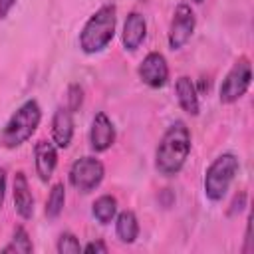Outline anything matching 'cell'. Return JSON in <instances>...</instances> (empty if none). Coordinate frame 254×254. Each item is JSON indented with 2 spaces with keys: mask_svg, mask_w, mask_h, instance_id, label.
Here are the masks:
<instances>
[{
  "mask_svg": "<svg viewBox=\"0 0 254 254\" xmlns=\"http://www.w3.org/2000/svg\"><path fill=\"white\" fill-rule=\"evenodd\" d=\"M107 244L103 240H91L87 242L85 246H81V252H87V254H93V252H99V254H107Z\"/></svg>",
  "mask_w": 254,
  "mask_h": 254,
  "instance_id": "44dd1931",
  "label": "cell"
},
{
  "mask_svg": "<svg viewBox=\"0 0 254 254\" xmlns=\"http://www.w3.org/2000/svg\"><path fill=\"white\" fill-rule=\"evenodd\" d=\"M14 4H16V0H0V18L8 16V12L12 10Z\"/></svg>",
  "mask_w": 254,
  "mask_h": 254,
  "instance_id": "cb8c5ba5",
  "label": "cell"
},
{
  "mask_svg": "<svg viewBox=\"0 0 254 254\" xmlns=\"http://www.w3.org/2000/svg\"><path fill=\"white\" fill-rule=\"evenodd\" d=\"M4 194H6V169L0 167V208L4 204Z\"/></svg>",
  "mask_w": 254,
  "mask_h": 254,
  "instance_id": "603a6c76",
  "label": "cell"
},
{
  "mask_svg": "<svg viewBox=\"0 0 254 254\" xmlns=\"http://www.w3.org/2000/svg\"><path fill=\"white\" fill-rule=\"evenodd\" d=\"M91 214L99 224H109L117 216V198L111 194H101L91 204Z\"/></svg>",
  "mask_w": 254,
  "mask_h": 254,
  "instance_id": "2e32d148",
  "label": "cell"
},
{
  "mask_svg": "<svg viewBox=\"0 0 254 254\" xmlns=\"http://www.w3.org/2000/svg\"><path fill=\"white\" fill-rule=\"evenodd\" d=\"M139 77L149 87H163L169 81V65L163 54L151 52L139 64Z\"/></svg>",
  "mask_w": 254,
  "mask_h": 254,
  "instance_id": "ba28073f",
  "label": "cell"
},
{
  "mask_svg": "<svg viewBox=\"0 0 254 254\" xmlns=\"http://www.w3.org/2000/svg\"><path fill=\"white\" fill-rule=\"evenodd\" d=\"M240 171V163H238V157L232 155V153H222L218 155L206 169L204 173V181H202V187H204V194L206 198H210L212 202H218L224 198V194L228 192L232 181L236 179Z\"/></svg>",
  "mask_w": 254,
  "mask_h": 254,
  "instance_id": "277c9868",
  "label": "cell"
},
{
  "mask_svg": "<svg viewBox=\"0 0 254 254\" xmlns=\"http://www.w3.org/2000/svg\"><path fill=\"white\" fill-rule=\"evenodd\" d=\"M56 250L60 254H77L81 252V244H79V238L71 232H62L60 238H58V244H56Z\"/></svg>",
  "mask_w": 254,
  "mask_h": 254,
  "instance_id": "d6986e66",
  "label": "cell"
},
{
  "mask_svg": "<svg viewBox=\"0 0 254 254\" xmlns=\"http://www.w3.org/2000/svg\"><path fill=\"white\" fill-rule=\"evenodd\" d=\"M250 230H252V220L248 218V224H246V246H244V252H250V242H252V238H250Z\"/></svg>",
  "mask_w": 254,
  "mask_h": 254,
  "instance_id": "d4e9b609",
  "label": "cell"
},
{
  "mask_svg": "<svg viewBox=\"0 0 254 254\" xmlns=\"http://www.w3.org/2000/svg\"><path fill=\"white\" fill-rule=\"evenodd\" d=\"M194 2H202V0H194Z\"/></svg>",
  "mask_w": 254,
  "mask_h": 254,
  "instance_id": "484cf974",
  "label": "cell"
},
{
  "mask_svg": "<svg viewBox=\"0 0 254 254\" xmlns=\"http://www.w3.org/2000/svg\"><path fill=\"white\" fill-rule=\"evenodd\" d=\"M2 252H18V254H32V252H34L32 238H30V234L26 232L24 226H16V228H14L12 240H10V244H6V246L2 248Z\"/></svg>",
  "mask_w": 254,
  "mask_h": 254,
  "instance_id": "ac0fdd59",
  "label": "cell"
},
{
  "mask_svg": "<svg viewBox=\"0 0 254 254\" xmlns=\"http://www.w3.org/2000/svg\"><path fill=\"white\" fill-rule=\"evenodd\" d=\"M64 206H65V187L62 183H56L48 194V200H46V216L58 218L62 214Z\"/></svg>",
  "mask_w": 254,
  "mask_h": 254,
  "instance_id": "e0dca14e",
  "label": "cell"
},
{
  "mask_svg": "<svg viewBox=\"0 0 254 254\" xmlns=\"http://www.w3.org/2000/svg\"><path fill=\"white\" fill-rule=\"evenodd\" d=\"M113 143H115V125H113V121L103 111L95 113V117L91 121V129H89V145H91V149L95 153H103Z\"/></svg>",
  "mask_w": 254,
  "mask_h": 254,
  "instance_id": "9c48e42d",
  "label": "cell"
},
{
  "mask_svg": "<svg viewBox=\"0 0 254 254\" xmlns=\"http://www.w3.org/2000/svg\"><path fill=\"white\" fill-rule=\"evenodd\" d=\"M244 204H246V192H240V194L234 196V200H232L228 212H230V214H236V212H240V210L244 208Z\"/></svg>",
  "mask_w": 254,
  "mask_h": 254,
  "instance_id": "7402d4cb",
  "label": "cell"
},
{
  "mask_svg": "<svg viewBox=\"0 0 254 254\" xmlns=\"http://www.w3.org/2000/svg\"><path fill=\"white\" fill-rule=\"evenodd\" d=\"M196 26L194 20V12L190 10L189 4H179L175 8L173 20H171V28H169V46L173 50H181L192 36Z\"/></svg>",
  "mask_w": 254,
  "mask_h": 254,
  "instance_id": "52a82bcc",
  "label": "cell"
},
{
  "mask_svg": "<svg viewBox=\"0 0 254 254\" xmlns=\"http://www.w3.org/2000/svg\"><path fill=\"white\" fill-rule=\"evenodd\" d=\"M117 10L113 4H103L91 18L85 22V26L79 32V48L85 54H97L115 36V24H117Z\"/></svg>",
  "mask_w": 254,
  "mask_h": 254,
  "instance_id": "7a4b0ae2",
  "label": "cell"
},
{
  "mask_svg": "<svg viewBox=\"0 0 254 254\" xmlns=\"http://www.w3.org/2000/svg\"><path fill=\"white\" fill-rule=\"evenodd\" d=\"M105 177V167L95 157H79L69 167V183L79 192L95 190Z\"/></svg>",
  "mask_w": 254,
  "mask_h": 254,
  "instance_id": "8992f818",
  "label": "cell"
},
{
  "mask_svg": "<svg viewBox=\"0 0 254 254\" xmlns=\"http://www.w3.org/2000/svg\"><path fill=\"white\" fill-rule=\"evenodd\" d=\"M190 153V131L185 121H175L155 149V169L163 177H175L185 167Z\"/></svg>",
  "mask_w": 254,
  "mask_h": 254,
  "instance_id": "6da1fadb",
  "label": "cell"
},
{
  "mask_svg": "<svg viewBox=\"0 0 254 254\" xmlns=\"http://www.w3.org/2000/svg\"><path fill=\"white\" fill-rule=\"evenodd\" d=\"M147 38V22L143 18V14L139 12H129L123 24V48L129 52H135Z\"/></svg>",
  "mask_w": 254,
  "mask_h": 254,
  "instance_id": "4fadbf2b",
  "label": "cell"
},
{
  "mask_svg": "<svg viewBox=\"0 0 254 254\" xmlns=\"http://www.w3.org/2000/svg\"><path fill=\"white\" fill-rule=\"evenodd\" d=\"M175 93H177V99H179V105L183 111H187L189 115H198V111H200L198 89L190 77L181 75L175 83Z\"/></svg>",
  "mask_w": 254,
  "mask_h": 254,
  "instance_id": "5bb4252c",
  "label": "cell"
},
{
  "mask_svg": "<svg viewBox=\"0 0 254 254\" xmlns=\"http://www.w3.org/2000/svg\"><path fill=\"white\" fill-rule=\"evenodd\" d=\"M81 101H83V89H81V85L71 83V85L67 87V109H69L71 113L77 111L79 105H81Z\"/></svg>",
  "mask_w": 254,
  "mask_h": 254,
  "instance_id": "ffe728a7",
  "label": "cell"
},
{
  "mask_svg": "<svg viewBox=\"0 0 254 254\" xmlns=\"http://www.w3.org/2000/svg\"><path fill=\"white\" fill-rule=\"evenodd\" d=\"M12 196H14V208L16 212L24 218L30 220L34 216V196L28 185V179L22 171H18L14 175V183H12Z\"/></svg>",
  "mask_w": 254,
  "mask_h": 254,
  "instance_id": "8fae6325",
  "label": "cell"
},
{
  "mask_svg": "<svg viewBox=\"0 0 254 254\" xmlns=\"http://www.w3.org/2000/svg\"><path fill=\"white\" fill-rule=\"evenodd\" d=\"M34 157H36V173L40 181L48 183L58 167V147L54 145V141L40 139L34 147Z\"/></svg>",
  "mask_w": 254,
  "mask_h": 254,
  "instance_id": "30bf717a",
  "label": "cell"
},
{
  "mask_svg": "<svg viewBox=\"0 0 254 254\" xmlns=\"http://www.w3.org/2000/svg\"><path fill=\"white\" fill-rule=\"evenodd\" d=\"M73 139V113L67 107H58L52 119V141L56 147L65 149Z\"/></svg>",
  "mask_w": 254,
  "mask_h": 254,
  "instance_id": "7c38bea8",
  "label": "cell"
},
{
  "mask_svg": "<svg viewBox=\"0 0 254 254\" xmlns=\"http://www.w3.org/2000/svg\"><path fill=\"white\" fill-rule=\"evenodd\" d=\"M252 83V65L250 60L246 56L238 58L234 62V65L230 67V71L226 73V77L222 79L220 85V103H234L238 101L250 87Z\"/></svg>",
  "mask_w": 254,
  "mask_h": 254,
  "instance_id": "5b68a950",
  "label": "cell"
},
{
  "mask_svg": "<svg viewBox=\"0 0 254 254\" xmlns=\"http://www.w3.org/2000/svg\"><path fill=\"white\" fill-rule=\"evenodd\" d=\"M115 234L123 244L135 242L139 236V220L133 210H123L115 216Z\"/></svg>",
  "mask_w": 254,
  "mask_h": 254,
  "instance_id": "9a60e30c",
  "label": "cell"
},
{
  "mask_svg": "<svg viewBox=\"0 0 254 254\" xmlns=\"http://www.w3.org/2000/svg\"><path fill=\"white\" fill-rule=\"evenodd\" d=\"M42 121V109L40 103L36 99H28L24 101L14 115L8 119V123L4 125L2 133H0V145L6 149H16L22 143H26L38 129Z\"/></svg>",
  "mask_w": 254,
  "mask_h": 254,
  "instance_id": "3957f363",
  "label": "cell"
}]
</instances>
